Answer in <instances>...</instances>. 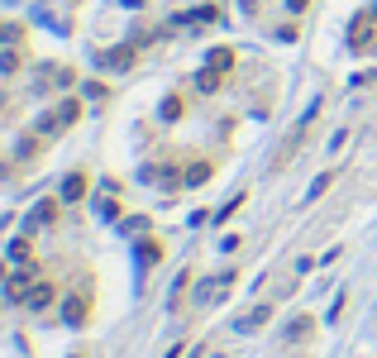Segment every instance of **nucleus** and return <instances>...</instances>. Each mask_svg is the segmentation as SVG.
Instances as JSON below:
<instances>
[{
  "label": "nucleus",
  "mask_w": 377,
  "mask_h": 358,
  "mask_svg": "<svg viewBox=\"0 0 377 358\" xmlns=\"http://www.w3.org/2000/svg\"><path fill=\"white\" fill-rule=\"evenodd\" d=\"M234 287H239V268H220V272H210V277H196L191 306H196V311H210V306H220Z\"/></svg>",
  "instance_id": "obj_1"
},
{
  "label": "nucleus",
  "mask_w": 377,
  "mask_h": 358,
  "mask_svg": "<svg viewBox=\"0 0 377 358\" xmlns=\"http://www.w3.org/2000/svg\"><path fill=\"white\" fill-rule=\"evenodd\" d=\"M58 306H62V311H58V320H62L67 330H87V325H91V315H95V296H91V287H87V291H82V287H77V291H67Z\"/></svg>",
  "instance_id": "obj_2"
},
{
  "label": "nucleus",
  "mask_w": 377,
  "mask_h": 358,
  "mask_svg": "<svg viewBox=\"0 0 377 358\" xmlns=\"http://www.w3.org/2000/svg\"><path fill=\"white\" fill-rule=\"evenodd\" d=\"M315 120H320V100H315V105H310V110H306V115L296 120V129H291V134L282 139V153L273 158V172H282L286 163H291V158L301 153V144H306V134H310V124H315Z\"/></svg>",
  "instance_id": "obj_3"
},
{
  "label": "nucleus",
  "mask_w": 377,
  "mask_h": 358,
  "mask_svg": "<svg viewBox=\"0 0 377 358\" xmlns=\"http://www.w3.org/2000/svg\"><path fill=\"white\" fill-rule=\"evenodd\" d=\"M349 53H377V14L373 10H363V14H354V24H349Z\"/></svg>",
  "instance_id": "obj_4"
},
{
  "label": "nucleus",
  "mask_w": 377,
  "mask_h": 358,
  "mask_svg": "<svg viewBox=\"0 0 377 358\" xmlns=\"http://www.w3.org/2000/svg\"><path fill=\"white\" fill-rule=\"evenodd\" d=\"M58 210H62V196H43V201H34L29 215H24V234H38V230L58 225Z\"/></svg>",
  "instance_id": "obj_5"
},
{
  "label": "nucleus",
  "mask_w": 377,
  "mask_h": 358,
  "mask_svg": "<svg viewBox=\"0 0 377 358\" xmlns=\"http://www.w3.org/2000/svg\"><path fill=\"white\" fill-rule=\"evenodd\" d=\"M62 301V291H58V282H48V277H38L34 287H29V296H24V311L29 315H43V311H53Z\"/></svg>",
  "instance_id": "obj_6"
},
{
  "label": "nucleus",
  "mask_w": 377,
  "mask_h": 358,
  "mask_svg": "<svg viewBox=\"0 0 377 358\" xmlns=\"http://www.w3.org/2000/svg\"><path fill=\"white\" fill-rule=\"evenodd\" d=\"M273 315H277V301L268 296V301H258L253 311H244V315H234V335H258L263 325H273Z\"/></svg>",
  "instance_id": "obj_7"
},
{
  "label": "nucleus",
  "mask_w": 377,
  "mask_h": 358,
  "mask_svg": "<svg viewBox=\"0 0 377 358\" xmlns=\"http://www.w3.org/2000/svg\"><path fill=\"white\" fill-rule=\"evenodd\" d=\"M163 254H168V249H163V239H158V234H144V239H134V268H139V277L158 268V263H163Z\"/></svg>",
  "instance_id": "obj_8"
},
{
  "label": "nucleus",
  "mask_w": 377,
  "mask_h": 358,
  "mask_svg": "<svg viewBox=\"0 0 377 358\" xmlns=\"http://www.w3.org/2000/svg\"><path fill=\"white\" fill-rule=\"evenodd\" d=\"M95 63H100L105 72H129V67L139 63V43H115V48L95 53Z\"/></svg>",
  "instance_id": "obj_9"
},
{
  "label": "nucleus",
  "mask_w": 377,
  "mask_h": 358,
  "mask_svg": "<svg viewBox=\"0 0 377 358\" xmlns=\"http://www.w3.org/2000/svg\"><path fill=\"white\" fill-rule=\"evenodd\" d=\"M58 196H62V205H77V201H87L91 196V172H67L62 177V186H58Z\"/></svg>",
  "instance_id": "obj_10"
},
{
  "label": "nucleus",
  "mask_w": 377,
  "mask_h": 358,
  "mask_svg": "<svg viewBox=\"0 0 377 358\" xmlns=\"http://www.w3.org/2000/svg\"><path fill=\"white\" fill-rule=\"evenodd\" d=\"M191 287H196V268H182L172 277V291H168V311H182L191 301Z\"/></svg>",
  "instance_id": "obj_11"
},
{
  "label": "nucleus",
  "mask_w": 377,
  "mask_h": 358,
  "mask_svg": "<svg viewBox=\"0 0 377 358\" xmlns=\"http://www.w3.org/2000/svg\"><path fill=\"white\" fill-rule=\"evenodd\" d=\"M310 335H315V315H310V311L291 315L282 325V344H301V339H310Z\"/></svg>",
  "instance_id": "obj_12"
},
{
  "label": "nucleus",
  "mask_w": 377,
  "mask_h": 358,
  "mask_svg": "<svg viewBox=\"0 0 377 358\" xmlns=\"http://www.w3.org/2000/svg\"><path fill=\"white\" fill-rule=\"evenodd\" d=\"M5 263H14V268L34 263V234H14V239L5 244Z\"/></svg>",
  "instance_id": "obj_13"
},
{
  "label": "nucleus",
  "mask_w": 377,
  "mask_h": 358,
  "mask_svg": "<svg viewBox=\"0 0 377 358\" xmlns=\"http://www.w3.org/2000/svg\"><path fill=\"white\" fill-rule=\"evenodd\" d=\"M225 77H229V72H220V67H205V63H201V72L191 77V87H196V96H215V91L225 87Z\"/></svg>",
  "instance_id": "obj_14"
},
{
  "label": "nucleus",
  "mask_w": 377,
  "mask_h": 358,
  "mask_svg": "<svg viewBox=\"0 0 377 358\" xmlns=\"http://www.w3.org/2000/svg\"><path fill=\"white\" fill-rule=\"evenodd\" d=\"M34 134H43V139H58V134H67V124H62L58 105H53V110H43V115L34 120Z\"/></svg>",
  "instance_id": "obj_15"
},
{
  "label": "nucleus",
  "mask_w": 377,
  "mask_h": 358,
  "mask_svg": "<svg viewBox=\"0 0 377 358\" xmlns=\"http://www.w3.org/2000/svg\"><path fill=\"white\" fill-rule=\"evenodd\" d=\"M19 72H24V48H19V43L0 48V77L10 82V77H19Z\"/></svg>",
  "instance_id": "obj_16"
},
{
  "label": "nucleus",
  "mask_w": 377,
  "mask_h": 358,
  "mask_svg": "<svg viewBox=\"0 0 377 358\" xmlns=\"http://www.w3.org/2000/svg\"><path fill=\"white\" fill-rule=\"evenodd\" d=\"M210 177H215V163H210V158H191V163H187V177H182V186H205Z\"/></svg>",
  "instance_id": "obj_17"
},
{
  "label": "nucleus",
  "mask_w": 377,
  "mask_h": 358,
  "mask_svg": "<svg viewBox=\"0 0 377 358\" xmlns=\"http://www.w3.org/2000/svg\"><path fill=\"white\" fill-rule=\"evenodd\" d=\"M182 115H187V96H182V91H172V96L158 105V120H163V124H177Z\"/></svg>",
  "instance_id": "obj_18"
},
{
  "label": "nucleus",
  "mask_w": 377,
  "mask_h": 358,
  "mask_svg": "<svg viewBox=\"0 0 377 358\" xmlns=\"http://www.w3.org/2000/svg\"><path fill=\"white\" fill-rule=\"evenodd\" d=\"M119 210H124V205H119V196H115V191H100V196H95V215H100V220L119 225Z\"/></svg>",
  "instance_id": "obj_19"
},
{
  "label": "nucleus",
  "mask_w": 377,
  "mask_h": 358,
  "mask_svg": "<svg viewBox=\"0 0 377 358\" xmlns=\"http://www.w3.org/2000/svg\"><path fill=\"white\" fill-rule=\"evenodd\" d=\"M119 234L124 239H144V234H153V220L148 215H129V220H119Z\"/></svg>",
  "instance_id": "obj_20"
},
{
  "label": "nucleus",
  "mask_w": 377,
  "mask_h": 358,
  "mask_svg": "<svg viewBox=\"0 0 377 358\" xmlns=\"http://www.w3.org/2000/svg\"><path fill=\"white\" fill-rule=\"evenodd\" d=\"M205 67H220V72H234V48H229V43H220V48H210V53H205Z\"/></svg>",
  "instance_id": "obj_21"
},
{
  "label": "nucleus",
  "mask_w": 377,
  "mask_h": 358,
  "mask_svg": "<svg viewBox=\"0 0 377 358\" xmlns=\"http://www.w3.org/2000/svg\"><path fill=\"white\" fill-rule=\"evenodd\" d=\"M244 201H249V196H244V191H234V196H229V201H225V205L215 210V225H225V220H234V210H239Z\"/></svg>",
  "instance_id": "obj_22"
},
{
  "label": "nucleus",
  "mask_w": 377,
  "mask_h": 358,
  "mask_svg": "<svg viewBox=\"0 0 377 358\" xmlns=\"http://www.w3.org/2000/svg\"><path fill=\"white\" fill-rule=\"evenodd\" d=\"M334 181H339V172H334V168H330V172H320V177H315V186H310V196H306V201H320V196H325V191H330Z\"/></svg>",
  "instance_id": "obj_23"
},
{
  "label": "nucleus",
  "mask_w": 377,
  "mask_h": 358,
  "mask_svg": "<svg viewBox=\"0 0 377 358\" xmlns=\"http://www.w3.org/2000/svg\"><path fill=\"white\" fill-rule=\"evenodd\" d=\"M24 38V24H5L0 19V43H19Z\"/></svg>",
  "instance_id": "obj_24"
},
{
  "label": "nucleus",
  "mask_w": 377,
  "mask_h": 358,
  "mask_svg": "<svg viewBox=\"0 0 377 358\" xmlns=\"http://www.w3.org/2000/svg\"><path fill=\"white\" fill-rule=\"evenodd\" d=\"M82 96H87V100H105L110 87H105V82H82Z\"/></svg>",
  "instance_id": "obj_25"
},
{
  "label": "nucleus",
  "mask_w": 377,
  "mask_h": 358,
  "mask_svg": "<svg viewBox=\"0 0 377 358\" xmlns=\"http://www.w3.org/2000/svg\"><path fill=\"white\" fill-rule=\"evenodd\" d=\"M344 306H349V291H339V296H334V306H330V320H339V315H344Z\"/></svg>",
  "instance_id": "obj_26"
},
{
  "label": "nucleus",
  "mask_w": 377,
  "mask_h": 358,
  "mask_svg": "<svg viewBox=\"0 0 377 358\" xmlns=\"http://www.w3.org/2000/svg\"><path fill=\"white\" fill-rule=\"evenodd\" d=\"M277 43H296V24H277Z\"/></svg>",
  "instance_id": "obj_27"
},
{
  "label": "nucleus",
  "mask_w": 377,
  "mask_h": 358,
  "mask_svg": "<svg viewBox=\"0 0 377 358\" xmlns=\"http://www.w3.org/2000/svg\"><path fill=\"white\" fill-rule=\"evenodd\" d=\"M286 10H291V14H306V10H310V0H286Z\"/></svg>",
  "instance_id": "obj_28"
},
{
  "label": "nucleus",
  "mask_w": 377,
  "mask_h": 358,
  "mask_svg": "<svg viewBox=\"0 0 377 358\" xmlns=\"http://www.w3.org/2000/svg\"><path fill=\"white\" fill-rule=\"evenodd\" d=\"M163 358H187V344H172V349H168Z\"/></svg>",
  "instance_id": "obj_29"
},
{
  "label": "nucleus",
  "mask_w": 377,
  "mask_h": 358,
  "mask_svg": "<svg viewBox=\"0 0 377 358\" xmlns=\"http://www.w3.org/2000/svg\"><path fill=\"white\" fill-rule=\"evenodd\" d=\"M119 5H124V10H144V0H119Z\"/></svg>",
  "instance_id": "obj_30"
},
{
  "label": "nucleus",
  "mask_w": 377,
  "mask_h": 358,
  "mask_svg": "<svg viewBox=\"0 0 377 358\" xmlns=\"http://www.w3.org/2000/svg\"><path fill=\"white\" fill-rule=\"evenodd\" d=\"M0 115H10V96H0Z\"/></svg>",
  "instance_id": "obj_31"
},
{
  "label": "nucleus",
  "mask_w": 377,
  "mask_h": 358,
  "mask_svg": "<svg viewBox=\"0 0 377 358\" xmlns=\"http://www.w3.org/2000/svg\"><path fill=\"white\" fill-rule=\"evenodd\" d=\"M67 358H87V354H67Z\"/></svg>",
  "instance_id": "obj_32"
},
{
  "label": "nucleus",
  "mask_w": 377,
  "mask_h": 358,
  "mask_svg": "<svg viewBox=\"0 0 377 358\" xmlns=\"http://www.w3.org/2000/svg\"><path fill=\"white\" fill-rule=\"evenodd\" d=\"M220 358H225V354H220Z\"/></svg>",
  "instance_id": "obj_33"
}]
</instances>
